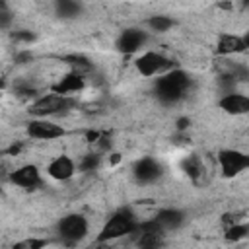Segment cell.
Returning <instances> with one entry per match:
<instances>
[{
  "instance_id": "1",
  "label": "cell",
  "mask_w": 249,
  "mask_h": 249,
  "mask_svg": "<svg viewBox=\"0 0 249 249\" xmlns=\"http://www.w3.org/2000/svg\"><path fill=\"white\" fill-rule=\"evenodd\" d=\"M191 76L187 72H183L181 68H173L167 74L156 78V97L160 103L163 105H175L177 101H181L187 91L191 89Z\"/></svg>"
},
{
  "instance_id": "2",
  "label": "cell",
  "mask_w": 249,
  "mask_h": 249,
  "mask_svg": "<svg viewBox=\"0 0 249 249\" xmlns=\"http://www.w3.org/2000/svg\"><path fill=\"white\" fill-rule=\"evenodd\" d=\"M138 218L136 214L130 210V208H123L119 212H115L107 222L105 226L101 228V231L97 233L95 237V243H111L119 237H124V235H130L136 231L138 228Z\"/></svg>"
},
{
  "instance_id": "3",
  "label": "cell",
  "mask_w": 249,
  "mask_h": 249,
  "mask_svg": "<svg viewBox=\"0 0 249 249\" xmlns=\"http://www.w3.org/2000/svg\"><path fill=\"white\" fill-rule=\"evenodd\" d=\"M74 105H76V101H74L72 97L49 93V95L37 97V99L29 105V115H33L35 119H49V117H53V115H60V113L70 111Z\"/></svg>"
},
{
  "instance_id": "4",
  "label": "cell",
  "mask_w": 249,
  "mask_h": 249,
  "mask_svg": "<svg viewBox=\"0 0 249 249\" xmlns=\"http://www.w3.org/2000/svg\"><path fill=\"white\" fill-rule=\"evenodd\" d=\"M56 235L64 245H76L88 235V220L82 214H66L56 224Z\"/></svg>"
},
{
  "instance_id": "5",
  "label": "cell",
  "mask_w": 249,
  "mask_h": 249,
  "mask_svg": "<svg viewBox=\"0 0 249 249\" xmlns=\"http://www.w3.org/2000/svg\"><path fill=\"white\" fill-rule=\"evenodd\" d=\"M134 66H136V70L142 74V76H146V78H152V76H163V74H167L169 70H173V62L167 58V56H163L161 53H156V51H146V53H142L136 60H134Z\"/></svg>"
},
{
  "instance_id": "6",
  "label": "cell",
  "mask_w": 249,
  "mask_h": 249,
  "mask_svg": "<svg viewBox=\"0 0 249 249\" xmlns=\"http://www.w3.org/2000/svg\"><path fill=\"white\" fill-rule=\"evenodd\" d=\"M134 233H136V249H161L165 243V230L154 218L140 222Z\"/></svg>"
},
{
  "instance_id": "7",
  "label": "cell",
  "mask_w": 249,
  "mask_h": 249,
  "mask_svg": "<svg viewBox=\"0 0 249 249\" xmlns=\"http://www.w3.org/2000/svg\"><path fill=\"white\" fill-rule=\"evenodd\" d=\"M218 163H220L222 175L231 179L239 175L241 171L249 169V154L239 152V150H222L218 154Z\"/></svg>"
},
{
  "instance_id": "8",
  "label": "cell",
  "mask_w": 249,
  "mask_h": 249,
  "mask_svg": "<svg viewBox=\"0 0 249 249\" xmlns=\"http://www.w3.org/2000/svg\"><path fill=\"white\" fill-rule=\"evenodd\" d=\"M25 132H27L29 138H37V140H54V138H60V136L66 134V130L60 124H56V123H53L49 119H33V121H29Z\"/></svg>"
},
{
  "instance_id": "9",
  "label": "cell",
  "mask_w": 249,
  "mask_h": 249,
  "mask_svg": "<svg viewBox=\"0 0 249 249\" xmlns=\"http://www.w3.org/2000/svg\"><path fill=\"white\" fill-rule=\"evenodd\" d=\"M148 41V33L140 27H128L124 29L119 39H117V49L123 54H134L136 51H140L144 47V43Z\"/></svg>"
},
{
  "instance_id": "10",
  "label": "cell",
  "mask_w": 249,
  "mask_h": 249,
  "mask_svg": "<svg viewBox=\"0 0 249 249\" xmlns=\"http://www.w3.org/2000/svg\"><path fill=\"white\" fill-rule=\"evenodd\" d=\"M10 181L16 185V187H21L25 191H31V189H37L41 185V171L37 165L33 163H25V165H19L16 167L12 173H10Z\"/></svg>"
},
{
  "instance_id": "11",
  "label": "cell",
  "mask_w": 249,
  "mask_h": 249,
  "mask_svg": "<svg viewBox=\"0 0 249 249\" xmlns=\"http://www.w3.org/2000/svg\"><path fill=\"white\" fill-rule=\"evenodd\" d=\"M47 173H49V177H53L54 181H68V179H72L74 173H76V163H74V160H72L70 156L60 154V156H56L54 160L49 161Z\"/></svg>"
},
{
  "instance_id": "12",
  "label": "cell",
  "mask_w": 249,
  "mask_h": 249,
  "mask_svg": "<svg viewBox=\"0 0 249 249\" xmlns=\"http://www.w3.org/2000/svg\"><path fill=\"white\" fill-rule=\"evenodd\" d=\"M163 175V167L154 158H142L134 165V177L140 183H154Z\"/></svg>"
},
{
  "instance_id": "13",
  "label": "cell",
  "mask_w": 249,
  "mask_h": 249,
  "mask_svg": "<svg viewBox=\"0 0 249 249\" xmlns=\"http://www.w3.org/2000/svg\"><path fill=\"white\" fill-rule=\"evenodd\" d=\"M218 107L228 115H247L249 113V95L245 93H224L218 101Z\"/></svg>"
},
{
  "instance_id": "14",
  "label": "cell",
  "mask_w": 249,
  "mask_h": 249,
  "mask_svg": "<svg viewBox=\"0 0 249 249\" xmlns=\"http://www.w3.org/2000/svg\"><path fill=\"white\" fill-rule=\"evenodd\" d=\"M84 88H86V76L76 74V72H68L66 76H62V78L53 86V91H54L56 95H66V97H70L72 93L82 91Z\"/></svg>"
},
{
  "instance_id": "15",
  "label": "cell",
  "mask_w": 249,
  "mask_h": 249,
  "mask_svg": "<svg viewBox=\"0 0 249 249\" xmlns=\"http://www.w3.org/2000/svg\"><path fill=\"white\" fill-rule=\"evenodd\" d=\"M243 51H247V47L243 43V37L233 35V33L220 35V39L216 43V53L220 56H230V54H237V53H243Z\"/></svg>"
},
{
  "instance_id": "16",
  "label": "cell",
  "mask_w": 249,
  "mask_h": 249,
  "mask_svg": "<svg viewBox=\"0 0 249 249\" xmlns=\"http://www.w3.org/2000/svg\"><path fill=\"white\" fill-rule=\"evenodd\" d=\"M154 220H156L163 230H177V228L185 222V214H183L181 210H177V208H163V210H160V212L154 216Z\"/></svg>"
},
{
  "instance_id": "17",
  "label": "cell",
  "mask_w": 249,
  "mask_h": 249,
  "mask_svg": "<svg viewBox=\"0 0 249 249\" xmlns=\"http://www.w3.org/2000/svg\"><path fill=\"white\" fill-rule=\"evenodd\" d=\"M62 60H64V62L72 68V72H76V74L86 76L88 72H91V62H89L86 56H82V54H68V56H64Z\"/></svg>"
},
{
  "instance_id": "18",
  "label": "cell",
  "mask_w": 249,
  "mask_h": 249,
  "mask_svg": "<svg viewBox=\"0 0 249 249\" xmlns=\"http://www.w3.org/2000/svg\"><path fill=\"white\" fill-rule=\"evenodd\" d=\"M146 23H148V27L152 29V31H156V33H165V31H169L171 27H175V19L173 18H169V16H150L148 19H146Z\"/></svg>"
},
{
  "instance_id": "19",
  "label": "cell",
  "mask_w": 249,
  "mask_h": 249,
  "mask_svg": "<svg viewBox=\"0 0 249 249\" xmlns=\"http://www.w3.org/2000/svg\"><path fill=\"white\" fill-rule=\"evenodd\" d=\"M183 169H185V173L191 177V181H195V183H198L200 177H202V173H204V165H202V161H200L196 156H189V158L183 161Z\"/></svg>"
},
{
  "instance_id": "20",
  "label": "cell",
  "mask_w": 249,
  "mask_h": 249,
  "mask_svg": "<svg viewBox=\"0 0 249 249\" xmlns=\"http://www.w3.org/2000/svg\"><path fill=\"white\" fill-rule=\"evenodd\" d=\"M54 10H56V14H58L60 18L70 19V18H76V16L82 12V4L72 2V0H58V2L54 4Z\"/></svg>"
},
{
  "instance_id": "21",
  "label": "cell",
  "mask_w": 249,
  "mask_h": 249,
  "mask_svg": "<svg viewBox=\"0 0 249 249\" xmlns=\"http://www.w3.org/2000/svg\"><path fill=\"white\" fill-rule=\"evenodd\" d=\"M247 235H249V224H245V222L228 226V228H226V233H224V237H226L228 241H241V239H245Z\"/></svg>"
},
{
  "instance_id": "22",
  "label": "cell",
  "mask_w": 249,
  "mask_h": 249,
  "mask_svg": "<svg viewBox=\"0 0 249 249\" xmlns=\"http://www.w3.org/2000/svg\"><path fill=\"white\" fill-rule=\"evenodd\" d=\"M99 163H101V156L97 152H89V154L82 156L78 167H80V171H95L99 167Z\"/></svg>"
},
{
  "instance_id": "23",
  "label": "cell",
  "mask_w": 249,
  "mask_h": 249,
  "mask_svg": "<svg viewBox=\"0 0 249 249\" xmlns=\"http://www.w3.org/2000/svg\"><path fill=\"white\" fill-rule=\"evenodd\" d=\"M49 245V239H41V237H25L21 241H16L12 249H45Z\"/></svg>"
},
{
  "instance_id": "24",
  "label": "cell",
  "mask_w": 249,
  "mask_h": 249,
  "mask_svg": "<svg viewBox=\"0 0 249 249\" xmlns=\"http://www.w3.org/2000/svg\"><path fill=\"white\" fill-rule=\"evenodd\" d=\"M16 93L21 97V99H29V97H35L37 95V89L35 88H31V86H18L16 88Z\"/></svg>"
},
{
  "instance_id": "25",
  "label": "cell",
  "mask_w": 249,
  "mask_h": 249,
  "mask_svg": "<svg viewBox=\"0 0 249 249\" xmlns=\"http://www.w3.org/2000/svg\"><path fill=\"white\" fill-rule=\"evenodd\" d=\"M10 21H12V14H10L8 6L6 4H0V25L6 29L10 25Z\"/></svg>"
},
{
  "instance_id": "26",
  "label": "cell",
  "mask_w": 249,
  "mask_h": 249,
  "mask_svg": "<svg viewBox=\"0 0 249 249\" xmlns=\"http://www.w3.org/2000/svg\"><path fill=\"white\" fill-rule=\"evenodd\" d=\"M12 39L14 41H23V43H31L35 39V35L31 31H14L12 33Z\"/></svg>"
},
{
  "instance_id": "27",
  "label": "cell",
  "mask_w": 249,
  "mask_h": 249,
  "mask_svg": "<svg viewBox=\"0 0 249 249\" xmlns=\"http://www.w3.org/2000/svg\"><path fill=\"white\" fill-rule=\"evenodd\" d=\"M33 58V54L29 53V51H23V53H18L16 54V62L18 64H23V62H27V60H31Z\"/></svg>"
},
{
  "instance_id": "28",
  "label": "cell",
  "mask_w": 249,
  "mask_h": 249,
  "mask_svg": "<svg viewBox=\"0 0 249 249\" xmlns=\"http://www.w3.org/2000/svg\"><path fill=\"white\" fill-rule=\"evenodd\" d=\"M189 123H191V121L183 117V119H179V121H177V128H179V130H185V128L189 126Z\"/></svg>"
},
{
  "instance_id": "29",
  "label": "cell",
  "mask_w": 249,
  "mask_h": 249,
  "mask_svg": "<svg viewBox=\"0 0 249 249\" xmlns=\"http://www.w3.org/2000/svg\"><path fill=\"white\" fill-rule=\"evenodd\" d=\"M119 160H121L119 154H111V163H119Z\"/></svg>"
},
{
  "instance_id": "30",
  "label": "cell",
  "mask_w": 249,
  "mask_h": 249,
  "mask_svg": "<svg viewBox=\"0 0 249 249\" xmlns=\"http://www.w3.org/2000/svg\"><path fill=\"white\" fill-rule=\"evenodd\" d=\"M243 43H245V47L249 49V31H245V35H243Z\"/></svg>"
}]
</instances>
